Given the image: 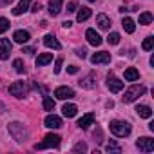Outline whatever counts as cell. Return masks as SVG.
<instances>
[{
  "label": "cell",
  "mask_w": 154,
  "mask_h": 154,
  "mask_svg": "<svg viewBox=\"0 0 154 154\" xmlns=\"http://www.w3.org/2000/svg\"><path fill=\"white\" fill-rule=\"evenodd\" d=\"M71 26H72V22H69V20H65V22H63V27H65V29H67V27H71Z\"/></svg>",
  "instance_id": "obj_41"
},
{
  "label": "cell",
  "mask_w": 154,
  "mask_h": 154,
  "mask_svg": "<svg viewBox=\"0 0 154 154\" xmlns=\"http://www.w3.org/2000/svg\"><path fill=\"white\" fill-rule=\"evenodd\" d=\"M62 4H63V0H49V13L53 17H58L62 13Z\"/></svg>",
  "instance_id": "obj_13"
},
{
  "label": "cell",
  "mask_w": 154,
  "mask_h": 154,
  "mask_svg": "<svg viewBox=\"0 0 154 154\" xmlns=\"http://www.w3.org/2000/svg\"><path fill=\"white\" fill-rule=\"evenodd\" d=\"M107 42H109L111 45H116V44H120V35H118V33H111V35L107 36Z\"/></svg>",
  "instance_id": "obj_30"
},
{
  "label": "cell",
  "mask_w": 154,
  "mask_h": 154,
  "mask_svg": "<svg viewBox=\"0 0 154 154\" xmlns=\"http://www.w3.org/2000/svg\"><path fill=\"white\" fill-rule=\"evenodd\" d=\"M136 147L143 152H152L154 150V140L149 138V136H143V138H138L136 141Z\"/></svg>",
  "instance_id": "obj_6"
},
{
  "label": "cell",
  "mask_w": 154,
  "mask_h": 154,
  "mask_svg": "<svg viewBox=\"0 0 154 154\" xmlns=\"http://www.w3.org/2000/svg\"><path fill=\"white\" fill-rule=\"evenodd\" d=\"M44 44H45L49 49H60V47H62L60 42H58L53 35H45V36H44Z\"/></svg>",
  "instance_id": "obj_16"
},
{
  "label": "cell",
  "mask_w": 154,
  "mask_h": 154,
  "mask_svg": "<svg viewBox=\"0 0 154 154\" xmlns=\"http://www.w3.org/2000/svg\"><path fill=\"white\" fill-rule=\"evenodd\" d=\"M107 87H109L112 93H120V91L123 89V82H122V80H118L116 76L109 74V76H107Z\"/></svg>",
  "instance_id": "obj_9"
},
{
  "label": "cell",
  "mask_w": 154,
  "mask_h": 154,
  "mask_svg": "<svg viewBox=\"0 0 154 154\" xmlns=\"http://www.w3.org/2000/svg\"><path fill=\"white\" fill-rule=\"evenodd\" d=\"M40 9H42V6H40V4H35V6H33V9H31V11H35V13H38V11H40Z\"/></svg>",
  "instance_id": "obj_39"
},
{
  "label": "cell",
  "mask_w": 154,
  "mask_h": 154,
  "mask_svg": "<svg viewBox=\"0 0 154 154\" xmlns=\"http://www.w3.org/2000/svg\"><path fill=\"white\" fill-rule=\"evenodd\" d=\"M11 54V42L8 38H0V60H8Z\"/></svg>",
  "instance_id": "obj_8"
},
{
  "label": "cell",
  "mask_w": 154,
  "mask_h": 154,
  "mask_svg": "<svg viewBox=\"0 0 154 154\" xmlns=\"http://www.w3.org/2000/svg\"><path fill=\"white\" fill-rule=\"evenodd\" d=\"M138 78H140L138 69H134V67H127V69H125V80H127V82H136Z\"/></svg>",
  "instance_id": "obj_19"
},
{
  "label": "cell",
  "mask_w": 154,
  "mask_h": 154,
  "mask_svg": "<svg viewBox=\"0 0 154 154\" xmlns=\"http://www.w3.org/2000/svg\"><path fill=\"white\" fill-rule=\"evenodd\" d=\"M44 123H45L47 129H60L62 127V118L60 116H54V114H49V116H45Z\"/></svg>",
  "instance_id": "obj_10"
},
{
  "label": "cell",
  "mask_w": 154,
  "mask_h": 154,
  "mask_svg": "<svg viewBox=\"0 0 154 154\" xmlns=\"http://www.w3.org/2000/svg\"><path fill=\"white\" fill-rule=\"evenodd\" d=\"M93 122H94V114H93V112H87V114H84V116L78 120V127H80V129H87L89 125H93Z\"/></svg>",
  "instance_id": "obj_15"
},
{
  "label": "cell",
  "mask_w": 154,
  "mask_h": 154,
  "mask_svg": "<svg viewBox=\"0 0 154 154\" xmlns=\"http://www.w3.org/2000/svg\"><path fill=\"white\" fill-rule=\"evenodd\" d=\"M109 127H111V132H112L114 136H118V138H125V136L131 134V123H129V122L112 120V122L109 123Z\"/></svg>",
  "instance_id": "obj_1"
},
{
  "label": "cell",
  "mask_w": 154,
  "mask_h": 154,
  "mask_svg": "<svg viewBox=\"0 0 154 154\" xmlns=\"http://www.w3.org/2000/svg\"><path fill=\"white\" fill-rule=\"evenodd\" d=\"M60 136L58 134H47L45 138H44V141H40V143H36L35 145V149L36 150H42V149H53V147H58L60 145Z\"/></svg>",
  "instance_id": "obj_4"
},
{
  "label": "cell",
  "mask_w": 154,
  "mask_h": 154,
  "mask_svg": "<svg viewBox=\"0 0 154 154\" xmlns=\"http://www.w3.org/2000/svg\"><path fill=\"white\" fill-rule=\"evenodd\" d=\"M8 129H9V134L13 136L15 141H18V143L26 141V138H27V129L24 127V123H20V122H11Z\"/></svg>",
  "instance_id": "obj_2"
},
{
  "label": "cell",
  "mask_w": 154,
  "mask_h": 154,
  "mask_svg": "<svg viewBox=\"0 0 154 154\" xmlns=\"http://www.w3.org/2000/svg\"><path fill=\"white\" fill-rule=\"evenodd\" d=\"M54 96L58 100H71V98H74V91L71 87H58V89H54Z\"/></svg>",
  "instance_id": "obj_7"
},
{
  "label": "cell",
  "mask_w": 154,
  "mask_h": 154,
  "mask_svg": "<svg viewBox=\"0 0 154 154\" xmlns=\"http://www.w3.org/2000/svg\"><path fill=\"white\" fill-rule=\"evenodd\" d=\"M93 80H94V76H93V74H89L87 78H82L78 84H80V87H84V89H93V87H94Z\"/></svg>",
  "instance_id": "obj_24"
},
{
  "label": "cell",
  "mask_w": 154,
  "mask_h": 154,
  "mask_svg": "<svg viewBox=\"0 0 154 154\" xmlns=\"http://www.w3.org/2000/svg\"><path fill=\"white\" fill-rule=\"evenodd\" d=\"M4 111H6V105H4L2 102H0V112H4Z\"/></svg>",
  "instance_id": "obj_42"
},
{
  "label": "cell",
  "mask_w": 154,
  "mask_h": 154,
  "mask_svg": "<svg viewBox=\"0 0 154 154\" xmlns=\"http://www.w3.org/2000/svg\"><path fill=\"white\" fill-rule=\"evenodd\" d=\"M136 112H138V116H141V118H150V116H152V109H150L149 105H138V107H136Z\"/></svg>",
  "instance_id": "obj_23"
},
{
  "label": "cell",
  "mask_w": 154,
  "mask_h": 154,
  "mask_svg": "<svg viewBox=\"0 0 154 154\" xmlns=\"http://www.w3.org/2000/svg\"><path fill=\"white\" fill-rule=\"evenodd\" d=\"M76 54H78L80 58H85V56H87V49H84V47H78V49H76Z\"/></svg>",
  "instance_id": "obj_36"
},
{
  "label": "cell",
  "mask_w": 154,
  "mask_h": 154,
  "mask_svg": "<svg viewBox=\"0 0 154 154\" xmlns=\"http://www.w3.org/2000/svg\"><path fill=\"white\" fill-rule=\"evenodd\" d=\"M29 4H31V0H20V2H18V6L13 9V15H22V13H26L27 9H29Z\"/></svg>",
  "instance_id": "obj_18"
},
{
  "label": "cell",
  "mask_w": 154,
  "mask_h": 154,
  "mask_svg": "<svg viewBox=\"0 0 154 154\" xmlns=\"http://www.w3.org/2000/svg\"><path fill=\"white\" fill-rule=\"evenodd\" d=\"M13 2V0H0V4H2V6H8V4H11Z\"/></svg>",
  "instance_id": "obj_40"
},
{
  "label": "cell",
  "mask_w": 154,
  "mask_h": 154,
  "mask_svg": "<svg viewBox=\"0 0 154 154\" xmlns=\"http://www.w3.org/2000/svg\"><path fill=\"white\" fill-rule=\"evenodd\" d=\"M22 53H26V54H35V47H22Z\"/></svg>",
  "instance_id": "obj_37"
},
{
  "label": "cell",
  "mask_w": 154,
  "mask_h": 154,
  "mask_svg": "<svg viewBox=\"0 0 154 154\" xmlns=\"http://www.w3.org/2000/svg\"><path fill=\"white\" fill-rule=\"evenodd\" d=\"M8 29H9V20L8 18H0V35L6 33Z\"/></svg>",
  "instance_id": "obj_32"
},
{
  "label": "cell",
  "mask_w": 154,
  "mask_h": 154,
  "mask_svg": "<svg viewBox=\"0 0 154 154\" xmlns=\"http://www.w3.org/2000/svg\"><path fill=\"white\" fill-rule=\"evenodd\" d=\"M91 15H93V11H91L89 8H82V9H78L76 20H78V22H85V20H89V18H91Z\"/></svg>",
  "instance_id": "obj_20"
},
{
  "label": "cell",
  "mask_w": 154,
  "mask_h": 154,
  "mask_svg": "<svg viewBox=\"0 0 154 154\" xmlns=\"http://www.w3.org/2000/svg\"><path fill=\"white\" fill-rule=\"evenodd\" d=\"M49 62H53V54H51V53H42V54H38V58H36V67H44V65H47Z\"/></svg>",
  "instance_id": "obj_17"
},
{
  "label": "cell",
  "mask_w": 154,
  "mask_h": 154,
  "mask_svg": "<svg viewBox=\"0 0 154 154\" xmlns=\"http://www.w3.org/2000/svg\"><path fill=\"white\" fill-rule=\"evenodd\" d=\"M140 24H141V26L152 24V15H150V13H141V15H140Z\"/></svg>",
  "instance_id": "obj_26"
},
{
  "label": "cell",
  "mask_w": 154,
  "mask_h": 154,
  "mask_svg": "<svg viewBox=\"0 0 154 154\" xmlns=\"http://www.w3.org/2000/svg\"><path fill=\"white\" fill-rule=\"evenodd\" d=\"M62 63H63V60L62 58H56V62H54V74H58L62 71Z\"/></svg>",
  "instance_id": "obj_34"
},
{
  "label": "cell",
  "mask_w": 154,
  "mask_h": 154,
  "mask_svg": "<svg viewBox=\"0 0 154 154\" xmlns=\"http://www.w3.org/2000/svg\"><path fill=\"white\" fill-rule=\"evenodd\" d=\"M145 87L143 85H132V87H129L127 91H125V96L122 98L123 100V103H131V102H134V100H138L141 94H145Z\"/></svg>",
  "instance_id": "obj_3"
},
{
  "label": "cell",
  "mask_w": 154,
  "mask_h": 154,
  "mask_svg": "<svg viewBox=\"0 0 154 154\" xmlns=\"http://www.w3.org/2000/svg\"><path fill=\"white\" fill-rule=\"evenodd\" d=\"M44 109H45V111H53V109H54V100L49 98V96H45V98H44Z\"/></svg>",
  "instance_id": "obj_29"
},
{
  "label": "cell",
  "mask_w": 154,
  "mask_h": 154,
  "mask_svg": "<svg viewBox=\"0 0 154 154\" xmlns=\"http://www.w3.org/2000/svg\"><path fill=\"white\" fill-rule=\"evenodd\" d=\"M141 47H143V51H152V47H154V38H152V36H147V38L143 40Z\"/></svg>",
  "instance_id": "obj_27"
},
{
  "label": "cell",
  "mask_w": 154,
  "mask_h": 154,
  "mask_svg": "<svg viewBox=\"0 0 154 154\" xmlns=\"http://www.w3.org/2000/svg\"><path fill=\"white\" fill-rule=\"evenodd\" d=\"M9 94L15 96V98H24L27 94V85L24 82H15L9 85Z\"/></svg>",
  "instance_id": "obj_5"
},
{
  "label": "cell",
  "mask_w": 154,
  "mask_h": 154,
  "mask_svg": "<svg viewBox=\"0 0 154 154\" xmlns=\"http://www.w3.org/2000/svg\"><path fill=\"white\" fill-rule=\"evenodd\" d=\"M105 150H107V152H122V147H120V145H116L114 141H111V143H107Z\"/></svg>",
  "instance_id": "obj_31"
},
{
  "label": "cell",
  "mask_w": 154,
  "mask_h": 154,
  "mask_svg": "<svg viewBox=\"0 0 154 154\" xmlns=\"http://www.w3.org/2000/svg\"><path fill=\"white\" fill-rule=\"evenodd\" d=\"M72 150H74V152H85V150H87V145H85L84 141H80V143H76V145H74Z\"/></svg>",
  "instance_id": "obj_33"
},
{
  "label": "cell",
  "mask_w": 154,
  "mask_h": 154,
  "mask_svg": "<svg viewBox=\"0 0 154 154\" xmlns=\"http://www.w3.org/2000/svg\"><path fill=\"white\" fill-rule=\"evenodd\" d=\"M91 62H93V63H109V62H111V54L105 53V51L94 53V54L91 56Z\"/></svg>",
  "instance_id": "obj_11"
},
{
  "label": "cell",
  "mask_w": 154,
  "mask_h": 154,
  "mask_svg": "<svg viewBox=\"0 0 154 154\" xmlns=\"http://www.w3.org/2000/svg\"><path fill=\"white\" fill-rule=\"evenodd\" d=\"M96 24L102 27V29H109L111 27V18L107 15H98L96 17Z\"/></svg>",
  "instance_id": "obj_22"
},
{
  "label": "cell",
  "mask_w": 154,
  "mask_h": 154,
  "mask_svg": "<svg viewBox=\"0 0 154 154\" xmlns=\"http://www.w3.org/2000/svg\"><path fill=\"white\" fill-rule=\"evenodd\" d=\"M29 38H31V35H29L27 31H24V29H18V31H15V35H13V40H15L17 44H26Z\"/></svg>",
  "instance_id": "obj_14"
},
{
  "label": "cell",
  "mask_w": 154,
  "mask_h": 154,
  "mask_svg": "<svg viewBox=\"0 0 154 154\" xmlns=\"http://www.w3.org/2000/svg\"><path fill=\"white\" fill-rule=\"evenodd\" d=\"M122 26H123V29H125L127 33H134V29H136L132 18H123V20H122Z\"/></svg>",
  "instance_id": "obj_25"
},
{
  "label": "cell",
  "mask_w": 154,
  "mask_h": 154,
  "mask_svg": "<svg viewBox=\"0 0 154 154\" xmlns=\"http://www.w3.org/2000/svg\"><path fill=\"white\" fill-rule=\"evenodd\" d=\"M89 2H94V0H89Z\"/></svg>",
  "instance_id": "obj_43"
},
{
  "label": "cell",
  "mask_w": 154,
  "mask_h": 154,
  "mask_svg": "<svg viewBox=\"0 0 154 154\" xmlns=\"http://www.w3.org/2000/svg\"><path fill=\"white\" fill-rule=\"evenodd\" d=\"M76 111H78V107H76L74 103H65V105L62 107V112H63V116H67V118H72V116L76 114Z\"/></svg>",
  "instance_id": "obj_21"
},
{
  "label": "cell",
  "mask_w": 154,
  "mask_h": 154,
  "mask_svg": "<svg viewBox=\"0 0 154 154\" xmlns=\"http://www.w3.org/2000/svg\"><path fill=\"white\" fill-rule=\"evenodd\" d=\"M13 67H15L17 72H24V71H26V65H24V62H22L20 58H17V60L13 62Z\"/></svg>",
  "instance_id": "obj_28"
},
{
  "label": "cell",
  "mask_w": 154,
  "mask_h": 154,
  "mask_svg": "<svg viewBox=\"0 0 154 154\" xmlns=\"http://www.w3.org/2000/svg\"><path fill=\"white\" fill-rule=\"evenodd\" d=\"M76 8H78V4H76L74 0H72V2H69V4H67V11H69V13H74V11H76Z\"/></svg>",
  "instance_id": "obj_35"
},
{
  "label": "cell",
  "mask_w": 154,
  "mask_h": 154,
  "mask_svg": "<svg viewBox=\"0 0 154 154\" xmlns=\"http://www.w3.org/2000/svg\"><path fill=\"white\" fill-rule=\"evenodd\" d=\"M67 72L76 74V72H78V67H76V65H69V67H67Z\"/></svg>",
  "instance_id": "obj_38"
},
{
  "label": "cell",
  "mask_w": 154,
  "mask_h": 154,
  "mask_svg": "<svg viewBox=\"0 0 154 154\" xmlns=\"http://www.w3.org/2000/svg\"><path fill=\"white\" fill-rule=\"evenodd\" d=\"M85 38H87V42H89L91 45H100V44H102V36H100L94 29H87V31H85Z\"/></svg>",
  "instance_id": "obj_12"
}]
</instances>
